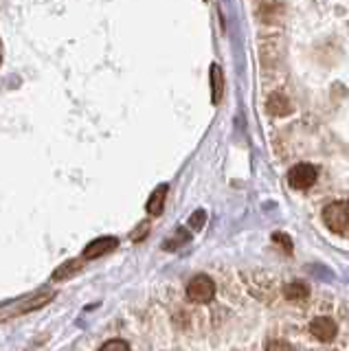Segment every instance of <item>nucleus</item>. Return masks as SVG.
<instances>
[{
	"label": "nucleus",
	"mask_w": 349,
	"mask_h": 351,
	"mask_svg": "<svg viewBox=\"0 0 349 351\" xmlns=\"http://www.w3.org/2000/svg\"><path fill=\"white\" fill-rule=\"evenodd\" d=\"M167 184H160L154 189V193L149 195L147 200V213L149 215H160L163 213V206H165V197H167Z\"/></svg>",
	"instance_id": "8"
},
{
	"label": "nucleus",
	"mask_w": 349,
	"mask_h": 351,
	"mask_svg": "<svg viewBox=\"0 0 349 351\" xmlns=\"http://www.w3.org/2000/svg\"><path fill=\"white\" fill-rule=\"evenodd\" d=\"M288 182H290L292 189H299V191L310 189V186L316 182V167L314 165H308V162L294 165V167L290 169Z\"/></svg>",
	"instance_id": "3"
},
{
	"label": "nucleus",
	"mask_w": 349,
	"mask_h": 351,
	"mask_svg": "<svg viewBox=\"0 0 349 351\" xmlns=\"http://www.w3.org/2000/svg\"><path fill=\"white\" fill-rule=\"evenodd\" d=\"M84 257H80V259H69V261H64L62 266L53 272V281L56 283H60V281H67V279H71V277H75V274H77L82 268H84Z\"/></svg>",
	"instance_id": "6"
},
{
	"label": "nucleus",
	"mask_w": 349,
	"mask_h": 351,
	"mask_svg": "<svg viewBox=\"0 0 349 351\" xmlns=\"http://www.w3.org/2000/svg\"><path fill=\"white\" fill-rule=\"evenodd\" d=\"M323 222L334 233H345L349 230V202H332L325 206Z\"/></svg>",
	"instance_id": "1"
},
{
	"label": "nucleus",
	"mask_w": 349,
	"mask_h": 351,
	"mask_svg": "<svg viewBox=\"0 0 349 351\" xmlns=\"http://www.w3.org/2000/svg\"><path fill=\"white\" fill-rule=\"evenodd\" d=\"M117 246H119V239L117 237H99V239L91 241V244L84 248V255L82 257L86 261H88V259H99V257L108 255V252H112Z\"/></svg>",
	"instance_id": "4"
},
{
	"label": "nucleus",
	"mask_w": 349,
	"mask_h": 351,
	"mask_svg": "<svg viewBox=\"0 0 349 351\" xmlns=\"http://www.w3.org/2000/svg\"><path fill=\"white\" fill-rule=\"evenodd\" d=\"M283 294H286L288 301L301 303V301H305L310 296V288L303 281H290L286 288H283Z\"/></svg>",
	"instance_id": "9"
},
{
	"label": "nucleus",
	"mask_w": 349,
	"mask_h": 351,
	"mask_svg": "<svg viewBox=\"0 0 349 351\" xmlns=\"http://www.w3.org/2000/svg\"><path fill=\"white\" fill-rule=\"evenodd\" d=\"M204 219H206V213H204V211H195V213L191 215V219H189V224H191L193 230H200L202 224H204Z\"/></svg>",
	"instance_id": "13"
},
{
	"label": "nucleus",
	"mask_w": 349,
	"mask_h": 351,
	"mask_svg": "<svg viewBox=\"0 0 349 351\" xmlns=\"http://www.w3.org/2000/svg\"><path fill=\"white\" fill-rule=\"evenodd\" d=\"M143 235H147V224H141V226H139V233H134V235H132V239H134V241H139Z\"/></svg>",
	"instance_id": "15"
},
{
	"label": "nucleus",
	"mask_w": 349,
	"mask_h": 351,
	"mask_svg": "<svg viewBox=\"0 0 349 351\" xmlns=\"http://www.w3.org/2000/svg\"><path fill=\"white\" fill-rule=\"evenodd\" d=\"M272 241H277V244L286 252H292V241H290V237L286 233H275V235H272Z\"/></svg>",
	"instance_id": "12"
},
{
	"label": "nucleus",
	"mask_w": 349,
	"mask_h": 351,
	"mask_svg": "<svg viewBox=\"0 0 349 351\" xmlns=\"http://www.w3.org/2000/svg\"><path fill=\"white\" fill-rule=\"evenodd\" d=\"M215 296V283L206 274H198L187 283V299L193 303H209Z\"/></svg>",
	"instance_id": "2"
},
{
	"label": "nucleus",
	"mask_w": 349,
	"mask_h": 351,
	"mask_svg": "<svg viewBox=\"0 0 349 351\" xmlns=\"http://www.w3.org/2000/svg\"><path fill=\"white\" fill-rule=\"evenodd\" d=\"M266 110H268V114H272V117H286V114L292 112V104L283 95H272L268 99V104H266Z\"/></svg>",
	"instance_id": "7"
},
{
	"label": "nucleus",
	"mask_w": 349,
	"mask_h": 351,
	"mask_svg": "<svg viewBox=\"0 0 349 351\" xmlns=\"http://www.w3.org/2000/svg\"><path fill=\"white\" fill-rule=\"evenodd\" d=\"M0 62H3V58H0Z\"/></svg>",
	"instance_id": "16"
},
{
	"label": "nucleus",
	"mask_w": 349,
	"mask_h": 351,
	"mask_svg": "<svg viewBox=\"0 0 349 351\" xmlns=\"http://www.w3.org/2000/svg\"><path fill=\"white\" fill-rule=\"evenodd\" d=\"M99 351H130V345L121 338H115V340H108L99 347Z\"/></svg>",
	"instance_id": "11"
},
{
	"label": "nucleus",
	"mask_w": 349,
	"mask_h": 351,
	"mask_svg": "<svg viewBox=\"0 0 349 351\" xmlns=\"http://www.w3.org/2000/svg\"><path fill=\"white\" fill-rule=\"evenodd\" d=\"M310 332H312V336L319 338L321 343H327V340H332L336 336L338 327H336V323L332 321V318L319 316V318H314V321L310 323Z\"/></svg>",
	"instance_id": "5"
},
{
	"label": "nucleus",
	"mask_w": 349,
	"mask_h": 351,
	"mask_svg": "<svg viewBox=\"0 0 349 351\" xmlns=\"http://www.w3.org/2000/svg\"><path fill=\"white\" fill-rule=\"evenodd\" d=\"M222 88H224L222 71H220V66L213 64V66H211V99H213V104H220V99H222Z\"/></svg>",
	"instance_id": "10"
},
{
	"label": "nucleus",
	"mask_w": 349,
	"mask_h": 351,
	"mask_svg": "<svg viewBox=\"0 0 349 351\" xmlns=\"http://www.w3.org/2000/svg\"><path fill=\"white\" fill-rule=\"evenodd\" d=\"M266 351H292V347L283 340H272V343H268Z\"/></svg>",
	"instance_id": "14"
}]
</instances>
